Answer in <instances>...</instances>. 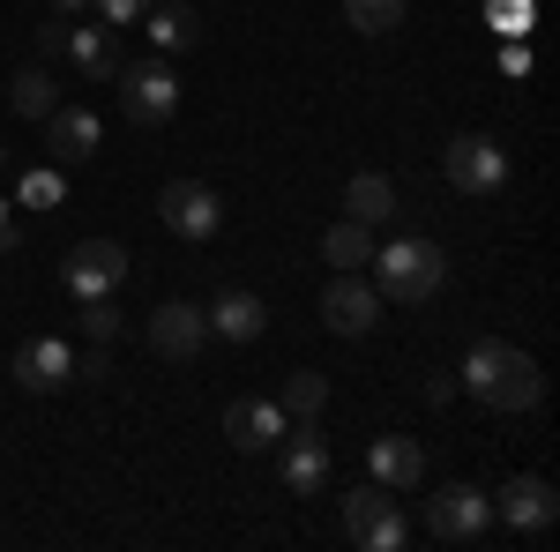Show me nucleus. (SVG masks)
<instances>
[{"label": "nucleus", "instance_id": "obj_1", "mask_svg": "<svg viewBox=\"0 0 560 552\" xmlns=\"http://www.w3.org/2000/svg\"><path fill=\"white\" fill-rule=\"evenodd\" d=\"M464 388H471L486 411H538V403H546V374H538V359L516 351V343H501V337L471 343V359H464Z\"/></svg>", "mask_w": 560, "mask_h": 552}, {"label": "nucleus", "instance_id": "obj_2", "mask_svg": "<svg viewBox=\"0 0 560 552\" xmlns=\"http://www.w3.org/2000/svg\"><path fill=\"white\" fill-rule=\"evenodd\" d=\"M374 261V292L396 298V306H419V298H433L441 284H448V255L433 247V239H388Z\"/></svg>", "mask_w": 560, "mask_h": 552}, {"label": "nucleus", "instance_id": "obj_3", "mask_svg": "<svg viewBox=\"0 0 560 552\" xmlns=\"http://www.w3.org/2000/svg\"><path fill=\"white\" fill-rule=\"evenodd\" d=\"M345 538H351V545H366V552H404L411 522H404V508H396V493H388L382 478L345 493Z\"/></svg>", "mask_w": 560, "mask_h": 552}, {"label": "nucleus", "instance_id": "obj_4", "mask_svg": "<svg viewBox=\"0 0 560 552\" xmlns=\"http://www.w3.org/2000/svg\"><path fill=\"white\" fill-rule=\"evenodd\" d=\"M441 172H448L456 195H501V187H509V150H501L493 134H456V142L441 150Z\"/></svg>", "mask_w": 560, "mask_h": 552}, {"label": "nucleus", "instance_id": "obj_5", "mask_svg": "<svg viewBox=\"0 0 560 552\" xmlns=\"http://www.w3.org/2000/svg\"><path fill=\"white\" fill-rule=\"evenodd\" d=\"M120 105H128L135 128H165L179 113V75L165 60H142V68H120Z\"/></svg>", "mask_w": 560, "mask_h": 552}, {"label": "nucleus", "instance_id": "obj_6", "mask_svg": "<svg viewBox=\"0 0 560 552\" xmlns=\"http://www.w3.org/2000/svg\"><path fill=\"white\" fill-rule=\"evenodd\" d=\"M486 522H493V493H478V485H464V478L441 485V493L427 501V530L441 538V545H471Z\"/></svg>", "mask_w": 560, "mask_h": 552}, {"label": "nucleus", "instance_id": "obj_7", "mask_svg": "<svg viewBox=\"0 0 560 552\" xmlns=\"http://www.w3.org/2000/svg\"><path fill=\"white\" fill-rule=\"evenodd\" d=\"M158 216L173 224L179 239H217V224H224V202H217V187H202V179H165L158 187Z\"/></svg>", "mask_w": 560, "mask_h": 552}, {"label": "nucleus", "instance_id": "obj_8", "mask_svg": "<svg viewBox=\"0 0 560 552\" xmlns=\"http://www.w3.org/2000/svg\"><path fill=\"white\" fill-rule=\"evenodd\" d=\"M388 298L359 277V269H337L329 277V292H322V329H337V337H366L374 321H382Z\"/></svg>", "mask_w": 560, "mask_h": 552}, {"label": "nucleus", "instance_id": "obj_9", "mask_svg": "<svg viewBox=\"0 0 560 552\" xmlns=\"http://www.w3.org/2000/svg\"><path fill=\"white\" fill-rule=\"evenodd\" d=\"M60 277H68L75 298H113L120 277H128V247H120V239H83L75 255L60 261Z\"/></svg>", "mask_w": 560, "mask_h": 552}, {"label": "nucleus", "instance_id": "obj_10", "mask_svg": "<svg viewBox=\"0 0 560 552\" xmlns=\"http://www.w3.org/2000/svg\"><path fill=\"white\" fill-rule=\"evenodd\" d=\"M277 448H284V485H292L300 501H314V493L329 485V441H322V425L292 419V433H284Z\"/></svg>", "mask_w": 560, "mask_h": 552}, {"label": "nucleus", "instance_id": "obj_11", "mask_svg": "<svg viewBox=\"0 0 560 552\" xmlns=\"http://www.w3.org/2000/svg\"><path fill=\"white\" fill-rule=\"evenodd\" d=\"M210 343V314L195 306V298H165L158 314H150V351L158 359H195Z\"/></svg>", "mask_w": 560, "mask_h": 552}, {"label": "nucleus", "instance_id": "obj_12", "mask_svg": "<svg viewBox=\"0 0 560 552\" xmlns=\"http://www.w3.org/2000/svg\"><path fill=\"white\" fill-rule=\"evenodd\" d=\"M284 433H292V419H284V403H277V396H240V403L224 411V441H232V448H247V456L277 448Z\"/></svg>", "mask_w": 560, "mask_h": 552}, {"label": "nucleus", "instance_id": "obj_13", "mask_svg": "<svg viewBox=\"0 0 560 552\" xmlns=\"http://www.w3.org/2000/svg\"><path fill=\"white\" fill-rule=\"evenodd\" d=\"M15 381L38 388V396H52V388L83 381V359H75L60 337H31V343H15Z\"/></svg>", "mask_w": 560, "mask_h": 552}, {"label": "nucleus", "instance_id": "obj_14", "mask_svg": "<svg viewBox=\"0 0 560 552\" xmlns=\"http://www.w3.org/2000/svg\"><path fill=\"white\" fill-rule=\"evenodd\" d=\"M493 515H501L509 530H553V522H560L553 478H509V485L493 493Z\"/></svg>", "mask_w": 560, "mask_h": 552}, {"label": "nucleus", "instance_id": "obj_15", "mask_svg": "<svg viewBox=\"0 0 560 552\" xmlns=\"http://www.w3.org/2000/svg\"><path fill=\"white\" fill-rule=\"evenodd\" d=\"M45 142H52V165H90L105 128H97V113H83V105H52L45 113Z\"/></svg>", "mask_w": 560, "mask_h": 552}, {"label": "nucleus", "instance_id": "obj_16", "mask_svg": "<svg viewBox=\"0 0 560 552\" xmlns=\"http://www.w3.org/2000/svg\"><path fill=\"white\" fill-rule=\"evenodd\" d=\"M60 52H68V60H75V68H83L90 83H120V68H128V60H120V38H113V31H105V23H75V31H68V45H60Z\"/></svg>", "mask_w": 560, "mask_h": 552}, {"label": "nucleus", "instance_id": "obj_17", "mask_svg": "<svg viewBox=\"0 0 560 552\" xmlns=\"http://www.w3.org/2000/svg\"><path fill=\"white\" fill-rule=\"evenodd\" d=\"M202 314H210V337H224V343H255L269 329V306L255 292H217Z\"/></svg>", "mask_w": 560, "mask_h": 552}, {"label": "nucleus", "instance_id": "obj_18", "mask_svg": "<svg viewBox=\"0 0 560 552\" xmlns=\"http://www.w3.org/2000/svg\"><path fill=\"white\" fill-rule=\"evenodd\" d=\"M366 463H374V478H382L388 493H411V485L427 478V448H419V441H404V433H382Z\"/></svg>", "mask_w": 560, "mask_h": 552}, {"label": "nucleus", "instance_id": "obj_19", "mask_svg": "<svg viewBox=\"0 0 560 552\" xmlns=\"http://www.w3.org/2000/svg\"><path fill=\"white\" fill-rule=\"evenodd\" d=\"M345 216H359V224H388V216H396V187H388L382 172H351Z\"/></svg>", "mask_w": 560, "mask_h": 552}, {"label": "nucleus", "instance_id": "obj_20", "mask_svg": "<svg viewBox=\"0 0 560 552\" xmlns=\"http://www.w3.org/2000/svg\"><path fill=\"white\" fill-rule=\"evenodd\" d=\"M142 31H150V45H165V52H187V45H202V23H195V8H158L150 0V15H142Z\"/></svg>", "mask_w": 560, "mask_h": 552}, {"label": "nucleus", "instance_id": "obj_21", "mask_svg": "<svg viewBox=\"0 0 560 552\" xmlns=\"http://www.w3.org/2000/svg\"><path fill=\"white\" fill-rule=\"evenodd\" d=\"M8 105H15V113H23V120H45V113H52V105H60V83H52V75H45V60H38V68H23V75H15V83H8Z\"/></svg>", "mask_w": 560, "mask_h": 552}, {"label": "nucleus", "instance_id": "obj_22", "mask_svg": "<svg viewBox=\"0 0 560 552\" xmlns=\"http://www.w3.org/2000/svg\"><path fill=\"white\" fill-rule=\"evenodd\" d=\"M366 255H374V239H366V224H359V216L329 224V239H322V261H329V269H359Z\"/></svg>", "mask_w": 560, "mask_h": 552}, {"label": "nucleus", "instance_id": "obj_23", "mask_svg": "<svg viewBox=\"0 0 560 552\" xmlns=\"http://www.w3.org/2000/svg\"><path fill=\"white\" fill-rule=\"evenodd\" d=\"M15 202H23V210H60V202H68V179H60V172L52 165H31L23 172V179H15Z\"/></svg>", "mask_w": 560, "mask_h": 552}, {"label": "nucleus", "instance_id": "obj_24", "mask_svg": "<svg viewBox=\"0 0 560 552\" xmlns=\"http://www.w3.org/2000/svg\"><path fill=\"white\" fill-rule=\"evenodd\" d=\"M345 23L359 38H388L404 23V0H345Z\"/></svg>", "mask_w": 560, "mask_h": 552}, {"label": "nucleus", "instance_id": "obj_25", "mask_svg": "<svg viewBox=\"0 0 560 552\" xmlns=\"http://www.w3.org/2000/svg\"><path fill=\"white\" fill-rule=\"evenodd\" d=\"M277 403H284V419H322V403H329V381H322V374H292Z\"/></svg>", "mask_w": 560, "mask_h": 552}, {"label": "nucleus", "instance_id": "obj_26", "mask_svg": "<svg viewBox=\"0 0 560 552\" xmlns=\"http://www.w3.org/2000/svg\"><path fill=\"white\" fill-rule=\"evenodd\" d=\"M83 337H90V351H105L120 337V306L113 298H83Z\"/></svg>", "mask_w": 560, "mask_h": 552}, {"label": "nucleus", "instance_id": "obj_27", "mask_svg": "<svg viewBox=\"0 0 560 552\" xmlns=\"http://www.w3.org/2000/svg\"><path fill=\"white\" fill-rule=\"evenodd\" d=\"M486 15H493V31L523 38V23H530V0H486Z\"/></svg>", "mask_w": 560, "mask_h": 552}, {"label": "nucleus", "instance_id": "obj_28", "mask_svg": "<svg viewBox=\"0 0 560 552\" xmlns=\"http://www.w3.org/2000/svg\"><path fill=\"white\" fill-rule=\"evenodd\" d=\"M97 15H105V31H120V23H142L150 15V0H90Z\"/></svg>", "mask_w": 560, "mask_h": 552}, {"label": "nucleus", "instance_id": "obj_29", "mask_svg": "<svg viewBox=\"0 0 560 552\" xmlns=\"http://www.w3.org/2000/svg\"><path fill=\"white\" fill-rule=\"evenodd\" d=\"M60 45H68V23H38V60H52Z\"/></svg>", "mask_w": 560, "mask_h": 552}, {"label": "nucleus", "instance_id": "obj_30", "mask_svg": "<svg viewBox=\"0 0 560 552\" xmlns=\"http://www.w3.org/2000/svg\"><path fill=\"white\" fill-rule=\"evenodd\" d=\"M0 255H23V224L15 216H0Z\"/></svg>", "mask_w": 560, "mask_h": 552}, {"label": "nucleus", "instance_id": "obj_31", "mask_svg": "<svg viewBox=\"0 0 560 552\" xmlns=\"http://www.w3.org/2000/svg\"><path fill=\"white\" fill-rule=\"evenodd\" d=\"M52 8H60V15H83V8H90V0H52Z\"/></svg>", "mask_w": 560, "mask_h": 552}, {"label": "nucleus", "instance_id": "obj_32", "mask_svg": "<svg viewBox=\"0 0 560 552\" xmlns=\"http://www.w3.org/2000/svg\"><path fill=\"white\" fill-rule=\"evenodd\" d=\"M0 165H8V142H0Z\"/></svg>", "mask_w": 560, "mask_h": 552}, {"label": "nucleus", "instance_id": "obj_33", "mask_svg": "<svg viewBox=\"0 0 560 552\" xmlns=\"http://www.w3.org/2000/svg\"><path fill=\"white\" fill-rule=\"evenodd\" d=\"M0 216H8V202H0Z\"/></svg>", "mask_w": 560, "mask_h": 552}]
</instances>
